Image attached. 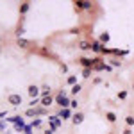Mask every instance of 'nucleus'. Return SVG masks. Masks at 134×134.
Segmentation results:
<instances>
[{"label":"nucleus","instance_id":"1","mask_svg":"<svg viewBox=\"0 0 134 134\" xmlns=\"http://www.w3.org/2000/svg\"><path fill=\"white\" fill-rule=\"evenodd\" d=\"M7 102H9L11 105H20L21 104V97L18 95V93H11L9 97H7Z\"/></svg>","mask_w":134,"mask_h":134},{"label":"nucleus","instance_id":"2","mask_svg":"<svg viewBox=\"0 0 134 134\" xmlns=\"http://www.w3.org/2000/svg\"><path fill=\"white\" fill-rule=\"evenodd\" d=\"M79 63L82 64L84 68H93V66H95V63H97V59H86V57H81Z\"/></svg>","mask_w":134,"mask_h":134},{"label":"nucleus","instance_id":"3","mask_svg":"<svg viewBox=\"0 0 134 134\" xmlns=\"http://www.w3.org/2000/svg\"><path fill=\"white\" fill-rule=\"evenodd\" d=\"M57 104L61 105V107H68L70 105V102H68V98L63 95V93H57Z\"/></svg>","mask_w":134,"mask_h":134},{"label":"nucleus","instance_id":"4","mask_svg":"<svg viewBox=\"0 0 134 134\" xmlns=\"http://www.w3.org/2000/svg\"><path fill=\"white\" fill-rule=\"evenodd\" d=\"M75 9H77V11L91 9V4H90V2H75Z\"/></svg>","mask_w":134,"mask_h":134},{"label":"nucleus","instance_id":"5","mask_svg":"<svg viewBox=\"0 0 134 134\" xmlns=\"http://www.w3.org/2000/svg\"><path fill=\"white\" fill-rule=\"evenodd\" d=\"M27 90H29V95H31V97H38V95H40V88H38L36 84H31Z\"/></svg>","mask_w":134,"mask_h":134},{"label":"nucleus","instance_id":"6","mask_svg":"<svg viewBox=\"0 0 134 134\" xmlns=\"http://www.w3.org/2000/svg\"><path fill=\"white\" fill-rule=\"evenodd\" d=\"M16 45H18L20 48H29V47H31V41H27V40H21V38H18V40H16Z\"/></svg>","mask_w":134,"mask_h":134},{"label":"nucleus","instance_id":"7","mask_svg":"<svg viewBox=\"0 0 134 134\" xmlns=\"http://www.w3.org/2000/svg\"><path fill=\"white\" fill-rule=\"evenodd\" d=\"M105 120H107L109 124H114V122H116V114H114L113 111H107V113H105Z\"/></svg>","mask_w":134,"mask_h":134},{"label":"nucleus","instance_id":"8","mask_svg":"<svg viewBox=\"0 0 134 134\" xmlns=\"http://www.w3.org/2000/svg\"><path fill=\"white\" fill-rule=\"evenodd\" d=\"M52 100H54V98H52V95H47V97H43V98H41V105L48 107V105L52 104Z\"/></svg>","mask_w":134,"mask_h":134},{"label":"nucleus","instance_id":"9","mask_svg":"<svg viewBox=\"0 0 134 134\" xmlns=\"http://www.w3.org/2000/svg\"><path fill=\"white\" fill-rule=\"evenodd\" d=\"M82 120H84V114L82 113H75V114H73V124H75V125L81 124Z\"/></svg>","mask_w":134,"mask_h":134},{"label":"nucleus","instance_id":"10","mask_svg":"<svg viewBox=\"0 0 134 134\" xmlns=\"http://www.w3.org/2000/svg\"><path fill=\"white\" fill-rule=\"evenodd\" d=\"M29 7H31V2H23V4L20 5V13H21V14H25V13L29 11Z\"/></svg>","mask_w":134,"mask_h":134},{"label":"nucleus","instance_id":"11","mask_svg":"<svg viewBox=\"0 0 134 134\" xmlns=\"http://www.w3.org/2000/svg\"><path fill=\"white\" fill-rule=\"evenodd\" d=\"M79 47H81L82 50H90V48H91V43H88V41H81V43H79Z\"/></svg>","mask_w":134,"mask_h":134},{"label":"nucleus","instance_id":"12","mask_svg":"<svg viewBox=\"0 0 134 134\" xmlns=\"http://www.w3.org/2000/svg\"><path fill=\"white\" fill-rule=\"evenodd\" d=\"M125 124H127V127H132V125H134V116L129 114V116L125 118Z\"/></svg>","mask_w":134,"mask_h":134},{"label":"nucleus","instance_id":"13","mask_svg":"<svg viewBox=\"0 0 134 134\" xmlns=\"http://www.w3.org/2000/svg\"><path fill=\"white\" fill-rule=\"evenodd\" d=\"M59 116H61L63 120H66V118H68V116H70V111H68V109H63L61 113H59Z\"/></svg>","mask_w":134,"mask_h":134},{"label":"nucleus","instance_id":"14","mask_svg":"<svg viewBox=\"0 0 134 134\" xmlns=\"http://www.w3.org/2000/svg\"><path fill=\"white\" fill-rule=\"evenodd\" d=\"M79 91H81V84H75V86L72 88V93H73V95H77Z\"/></svg>","mask_w":134,"mask_h":134},{"label":"nucleus","instance_id":"15","mask_svg":"<svg viewBox=\"0 0 134 134\" xmlns=\"http://www.w3.org/2000/svg\"><path fill=\"white\" fill-rule=\"evenodd\" d=\"M90 73H91V68H84L82 70V77H90Z\"/></svg>","mask_w":134,"mask_h":134},{"label":"nucleus","instance_id":"16","mask_svg":"<svg viewBox=\"0 0 134 134\" xmlns=\"http://www.w3.org/2000/svg\"><path fill=\"white\" fill-rule=\"evenodd\" d=\"M75 81H77V77H68V84H75Z\"/></svg>","mask_w":134,"mask_h":134},{"label":"nucleus","instance_id":"17","mask_svg":"<svg viewBox=\"0 0 134 134\" xmlns=\"http://www.w3.org/2000/svg\"><path fill=\"white\" fill-rule=\"evenodd\" d=\"M118 97H120V98H122V100H124L125 97H127V91H125V90H124V91H120V93H118Z\"/></svg>","mask_w":134,"mask_h":134},{"label":"nucleus","instance_id":"18","mask_svg":"<svg viewBox=\"0 0 134 134\" xmlns=\"http://www.w3.org/2000/svg\"><path fill=\"white\" fill-rule=\"evenodd\" d=\"M107 40H109V34H102L100 36V41H107Z\"/></svg>","mask_w":134,"mask_h":134},{"label":"nucleus","instance_id":"19","mask_svg":"<svg viewBox=\"0 0 134 134\" xmlns=\"http://www.w3.org/2000/svg\"><path fill=\"white\" fill-rule=\"evenodd\" d=\"M25 114H27V116H36V114H34V109H29Z\"/></svg>","mask_w":134,"mask_h":134},{"label":"nucleus","instance_id":"20","mask_svg":"<svg viewBox=\"0 0 134 134\" xmlns=\"http://www.w3.org/2000/svg\"><path fill=\"white\" fill-rule=\"evenodd\" d=\"M124 134H132V131H131V127H125V131H124Z\"/></svg>","mask_w":134,"mask_h":134},{"label":"nucleus","instance_id":"21","mask_svg":"<svg viewBox=\"0 0 134 134\" xmlns=\"http://www.w3.org/2000/svg\"><path fill=\"white\" fill-rule=\"evenodd\" d=\"M109 134H116V132H109Z\"/></svg>","mask_w":134,"mask_h":134},{"label":"nucleus","instance_id":"22","mask_svg":"<svg viewBox=\"0 0 134 134\" xmlns=\"http://www.w3.org/2000/svg\"><path fill=\"white\" fill-rule=\"evenodd\" d=\"M132 88H134V84H132Z\"/></svg>","mask_w":134,"mask_h":134}]
</instances>
